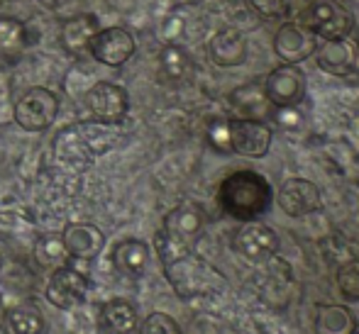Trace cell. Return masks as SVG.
<instances>
[{
    "label": "cell",
    "instance_id": "obj_1",
    "mask_svg": "<svg viewBox=\"0 0 359 334\" xmlns=\"http://www.w3.org/2000/svg\"><path fill=\"white\" fill-rule=\"evenodd\" d=\"M271 198H274L271 183L262 174L250 169L230 174L217 190V202H220L222 212L240 222H250L264 215L271 205Z\"/></svg>",
    "mask_w": 359,
    "mask_h": 334
},
{
    "label": "cell",
    "instance_id": "obj_2",
    "mask_svg": "<svg viewBox=\"0 0 359 334\" xmlns=\"http://www.w3.org/2000/svg\"><path fill=\"white\" fill-rule=\"evenodd\" d=\"M164 276L169 281V286L174 288L176 295L184 298V300L213 295V293L222 291L227 286V278L215 266H210L205 259L196 256L194 251H189V254L166 264Z\"/></svg>",
    "mask_w": 359,
    "mask_h": 334
},
{
    "label": "cell",
    "instance_id": "obj_3",
    "mask_svg": "<svg viewBox=\"0 0 359 334\" xmlns=\"http://www.w3.org/2000/svg\"><path fill=\"white\" fill-rule=\"evenodd\" d=\"M57 115H59L57 93H52L49 88H42V85H34V88L25 90L18 103H15V123L25 132H42V130L52 127Z\"/></svg>",
    "mask_w": 359,
    "mask_h": 334
},
{
    "label": "cell",
    "instance_id": "obj_4",
    "mask_svg": "<svg viewBox=\"0 0 359 334\" xmlns=\"http://www.w3.org/2000/svg\"><path fill=\"white\" fill-rule=\"evenodd\" d=\"M306 27L313 29L316 37L325 39H345L355 29V15L340 0H316L308 8Z\"/></svg>",
    "mask_w": 359,
    "mask_h": 334
},
{
    "label": "cell",
    "instance_id": "obj_5",
    "mask_svg": "<svg viewBox=\"0 0 359 334\" xmlns=\"http://www.w3.org/2000/svg\"><path fill=\"white\" fill-rule=\"evenodd\" d=\"M232 249L250 264H269L279 251V235L264 222L250 220L235 232Z\"/></svg>",
    "mask_w": 359,
    "mask_h": 334
},
{
    "label": "cell",
    "instance_id": "obj_6",
    "mask_svg": "<svg viewBox=\"0 0 359 334\" xmlns=\"http://www.w3.org/2000/svg\"><path fill=\"white\" fill-rule=\"evenodd\" d=\"M308 81L298 64H281L264 78V98L274 108H293L306 98Z\"/></svg>",
    "mask_w": 359,
    "mask_h": 334
},
{
    "label": "cell",
    "instance_id": "obj_7",
    "mask_svg": "<svg viewBox=\"0 0 359 334\" xmlns=\"http://www.w3.org/2000/svg\"><path fill=\"white\" fill-rule=\"evenodd\" d=\"M274 130L257 118H235L230 120V144L232 154L247 159H264L271 149Z\"/></svg>",
    "mask_w": 359,
    "mask_h": 334
},
{
    "label": "cell",
    "instance_id": "obj_8",
    "mask_svg": "<svg viewBox=\"0 0 359 334\" xmlns=\"http://www.w3.org/2000/svg\"><path fill=\"white\" fill-rule=\"evenodd\" d=\"M86 103L100 125H120L130 110L128 90L123 85L108 83V81L95 83L86 95Z\"/></svg>",
    "mask_w": 359,
    "mask_h": 334
},
{
    "label": "cell",
    "instance_id": "obj_9",
    "mask_svg": "<svg viewBox=\"0 0 359 334\" xmlns=\"http://www.w3.org/2000/svg\"><path fill=\"white\" fill-rule=\"evenodd\" d=\"M86 295H88V278L72 266H62L52 271L47 291H44L47 302H52L59 310H72V307L81 305Z\"/></svg>",
    "mask_w": 359,
    "mask_h": 334
},
{
    "label": "cell",
    "instance_id": "obj_10",
    "mask_svg": "<svg viewBox=\"0 0 359 334\" xmlns=\"http://www.w3.org/2000/svg\"><path fill=\"white\" fill-rule=\"evenodd\" d=\"M318 49V37L301 22H284L274 34V52L284 64H301Z\"/></svg>",
    "mask_w": 359,
    "mask_h": 334
},
{
    "label": "cell",
    "instance_id": "obj_11",
    "mask_svg": "<svg viewBox=\"0 0 359 334\" xmlns=\"http://www.w3.org/2000/svg\"><path fill=\"white\" fill-rule=\"evenodd\" d=\"M135 49V37L128 32L125 27H108V29H100L98 34L93 37L90 42L88 52L93 54L95 62L105 64V67H123L133 59Z\"/></svg>",
    "mask_w": 359,
    "mask_h": 334
},
{
    "label": "cell",
    "instance_id": "obj_12",
    "mask_svg": "<svg viewBox=\"0 0 359 334\" xmlns=\"http://www.w3.org/2000/svg\"><path fill=\"white\" fill-rule=\"evenodd\" d=\"M279 207L288 217H306L320 210V188L308 179H286L279 188Z\"/></svg>",
    "mask_w": 359,
    "mask_h": 334
},
{
    "label": "cell",
    "instance_id": "obj_13",
    "mask_svg": "<svg viewBox=\"0 0 359 334\" xmlns=\"http://www.w3.org/2000/svg\"><path fill=\"white\" fill-rule=\"evenodd\" d=\"M316 62L325 74L345 78L357 69L359 62V47L352 42V37L345 39H325L316 49Z\"/></svg>",
    "mask_w": 359,
    "mask_h": 334
},
{
    "label": "cell",
    "instance_id": "obj_14",
    "mask_svg": "<svg viewBox=\"0 0 359 334\" xmlns=\"http://www.w3.org/2000/svg\"><path fill=\"white\" fill-rule=\"evenodd\" d=\"M62 239L67 244L72 259L81 261H93L105 246V235L90 222H72V225H67L62 232Z\"/></svg>",
    "mask_w": 359,
    "mask_h": 334
},
{
    "label": "cell",
    "instance_id": "obj_15",
    "mask_svg": "<svg viewBox=\"0 0 359 334\" xmlns=\"http://www.w3.org/2000/svg\"><path fill=\"white\" fill-rule=\"evenodd\" d=\"M247 52H250L247 37L235 27L220 29L208 42L210 59H213V64H217V67H222V69L242 67V64L247 62Z\"/></svg>",
    "mask_w": 359,
    "mask_h": 334
},
{
    "label": "cell",
    "instance_id": "obj_16",
    "mask_svg": "<svg viewBox=\"0 0 359 334\" xmlns=\"http://www.w3.org/2000/svg\"><path fill=\"white\" fill-rule=\"evenodd\" d=\"M98 32H100V22L95 15H90V13L74 15V18L64 20L59 42H62V47L67 54L81 57V54L90 49V42H93V37Z\"/></svg>",
    "mask_w": 359,
    "mask_h": 334
},
{
    "label": "cell",
    "instance_id": "obj_17",
    "mask_svg": "<svg viewBox=\"0 0 359 334\" xmlns=\"http://www.w3.org/2000/svg\"><path fill=\"white\" fill-rule=\"evenodd\" d=\"M203 225H205V217L201 212V207L194 205V202H184V205L166 212L161 230L169 232L176 239L186 242V244H194L201 237V232H203Z\"/></svg>",
    "mask_w": 359,
    "mask_h": 334
},
{
    "label": "cell",
    "instance_id": "obj_18",
    "mask_svg": "<svg viewBox=\"0 0 359 334\" xmlns=\"http://www.w3.org/2000/svg\"><path fill=\"white\" fill-rule=\"evenodd\" d=\"M100 327L108 334H133L140 327L137 310L125 298H113L100 307Z\"/></svg>",
    "mask_w": 359,
    "mask_h": 334
},
{
    "label": "cell",
    "instance_id": "obj_19",
    "mask_svg": "<svg viewBox=\"0 0 359 334\" xmlns=\"http://www.w3.org/2000/svg\"><path fill=\"white\" fill-rule=\"evenodd\" d=\"M113 264L120 273L140 278L149 266V246L142 239H125L113 249Z\"/></svg>",
    "mask_w": 359,
    "mask_h": 334
},
{
    "label": "cell",
    "instance_id": "obj_20",
    "mask_svg": "<svg viewBox=\"0 0 359 334\" xmlns=\"http://www.w3.org/2000/svg\"><path fill=\"white\" fill-rule=\"evenodd\" d=\"M357 317L347 305H318L316 310V334H355Z\"/></svg>",
    "mask_w": 359,
    "mask_h": 334
},
{
    "label": "cell",
    "instance_id": "obj_21",
    "mask_svg": "<svg viewBox=\"0 0 359 334\" xmlns=\"http://www.w3.org/2000/svg\"><path fill=\"white\" fill-rule=\"evenodd\" d=\"M27 49V29L18 18L3 15L0 18V59L3 62H15Z\"/></svg>",
    "mask_w": 359,
    "mask_h": 334
},
{
    "label": "cell",
    "instance_id": "obj_22",
    "mask_svg": "<svg viewBox=\"0 0 359 334\" xmlns=\"http://www.w3.org/2000/svg\"><path fill=\"white\" fill-rule=\"evenodd\" d=\"M34 261L44 271H57L62 266H69L72 254H69L67 244H64L62 235H44L34 244Z\"/></svg>",
    "mask_w": 359,
    "mask_h": 334
},
{
    "label": "cell",
    "instance_id": "obj_23",
    "mask_svg": "<svg viewBox=\"0 0 359 334\" xmlns=\"http://www.w3.org/2000/svg\"><path fill=\"white\" fill-rule=\"evenodd\" d=\"M5 322H8L13 334H44V330H47L44 315L34 305H29V302L10 307L5 312Z\"/></svg>",
    "mask_w": 359,
    "mask_h": 334
},
{
    "label": "cell",
    "instance_id": "obj_24",
    "mask_svg": "<svg viewBox=\"0 0 359 334\" xmlns=\"http://www.w3.org/2000/svg\"><path fill=\"white\" fill-rule=\"evenodd\" d=\"M159 67H161V74L171 81H181L191 74V54L186 52L184 47L179 44H166L159 54Z\"/></svg>",
    "mask_w": 359,
    "mask_h": 334
},
{
    "label": "cell",
    "instance_id": "obj_25",
    "mask_svg": "<svg viewBox=\"0 0 359 334\" xmlns=\"http://www.w3.org/2000/svg\"><path fill=\"white\" fill-rule=\"evenodd\" d=\"M337 291L347 302H359V259H350L337 268Z\"/></svg>",
    "mask_w": 359,
    "mask_h": 334
},
{
    "label": "cell",
    "instance_id": "obj_26",
    "mask_svg": "<svg viewBox=\"0 0 359 334\" xmlns=\"http://www.w3.org/2000/svg\"><path fill=\"white\" fill-rule=\"evenodd\" d=\"M154 249H156V254H159L161 264L166 266V264H171V261L179 259V256L189 254L191 244H186V242H181V239H176V237H171L169 232L159 230V232H156V237H154Z\"/></svg>",
    "mask_w": 359,
    "mask_h": 334
},
{
    "label": "cell",
    "instance_id": "obj_27",
    "mask_svg": "<svg viewBox=\"0 0 359 334\" xmlns=\"http://www.w3.org/2000/svg\"><path fill=\"white\" fill-rule=\"evenodd\" d=\"M140 334H181V327L166 312H151L140 325Z\"/></svg>",
    "mask_w": 359,
    "mask_h": 334
},
{
    "label": "cell",
    "instance_id": "obj_28",
    "mask_svg": "<svg viewBox=\"0 0 359 334\" xmlns=\"http://www.w3.org/2000/svg\"><path fill=\"white\" fill-rule=\"evenodd\" d=\"M208 144L217 154H232L230 144V120H215L208 127Z\"/></svg>",
    "mask_w": 359,
    "mask_h": 334
},
{
    "label": "cell",
    "instance_id": "obj_29",
    "mask_svg": "<svg viewBox=\"0 0 359 334\" xmlns=\"http://www.w3.org/2000/svg\"><path fill=\"white\" fill-rule=\"evenodd\" d=\"M250 3L262 18L276 20V18L288 15V0H250Z\"/></svg>",
    "mask_w": 359,
    "mask_h": 334
},
{
    "label": "cell",
    "instance_id": "obj_30",
    "mask_svg": "<svg viewBox=\"0 0 359 334\" xmlns=\"http://www.w3.org/2000/svg\"><path fill=\"white\" fill-rule=\"evenodd\" d=\"M274 123L279 125V127L296 132V130H301L303 125H306V118H303V113H298L296 105H293V108H276Z\"/></svg>",
    "mask_w": 359,
    "mask_h": 334
},
{
    "label": "cell",
    "instance_id": "obj_31",
    "mask_svg": "<svg viewBox=\"0 0 359 334\" xmlns=\"http://www.w3.org/2000/svg\"><path fill=\"white\" fill-rule=\"evenodd\" d=\"M181 34H184V20H181L179 15H171L164 25V37L169 39V44H176V39H179Z\"/></svg>",
    "mask_w": 359,
    "mask_h": 334
},
{
    "label": "cell",
    "instance_id": "obj_32",
    "mask_svg": "<svg viewBox=\"0 0 359 334\" xmlns=\"http://www.w3.org/2000/svg\"><path fill=\"white\" fill-rule=\"evenodd\" d=\"M355 334H359V330H357V332H355Z\"/></svg>",
    "mask_w": 359,
    "mask_h": 334
}]
</instances>
